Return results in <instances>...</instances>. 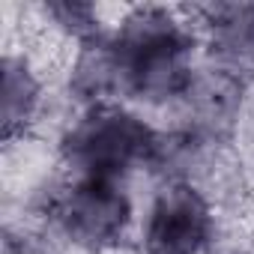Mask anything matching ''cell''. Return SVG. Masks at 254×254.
I'll list each match as a JSON object with an SVG mask.
<instances>
[{"label":"cell","mask_w":254,"mask_h":254,"mask_svg":"<svg viewBox=\"0 0 254 254\" xmlns=\"http://www.w3.org/2000/svg\"><path fill=\"white\" fill-rule=\"evenodd\" d=\"M120 60L123 93L141 102H183L191 78V30L168 9L147 6L123 18L111 36Z\"/></svg>","instance_id":"cell-1"},{"label":"cell","mask_w":254,"mask_h":254,"mask_svg":"<svg viewBox=\"0 0 254 254\" xmlns=\"http://www.w3.org/2000/svg\"><path fill=\"white\" fill-rule=\"evenodd\" d=\"M162 135L153 126L117 105H93L60 141L66 168L75 177L120 180L135 168L156 165Z\"/></svg>","instance_id":"cell-2"},{"label":"cell","mask_w":254,"mask_h":254,"mask_svg":"<svg viewBox=\"0 0 254 254\" xmlns=\"http://www.w3.org/2000/svg\"><path fill=\"white\" fill-rule=\"evenodd\" d=\"M51 221L78 248L105 251L123 242L132 224V200L114 180L75 177L54 200Z\"/></svg>","instance_id":"cell-3"},{"label":"cell","mask_w":254,"mask_h":254,"mask_svg":"<svg viewBox=\"0 0 254 254\" xmlns=\"http://www.w3.org/2000/svg\"><path fill=\"white\" fill-rule=\"evenodd\" d=\"M212 230L215 215L206 194L194 183L168 180L144 221V254H203Z\"/></svg>","instance_id":"cell-4"},{"label":"cell","mask_w":254,"mask_h":254,"mask_svg":"<svg viewBox=\"0 0 254 254\" xmlns=\"http://www.w3.org/2000/svg\"><path fill=\"white\" fill-rule=\"evenodd\" d=\"M200 12L215 66L248 81L254 75V3H215Z\"/></svg>","instance_id":"cell-5"},{"label":"cell","mask_w":254,"mask_h":254,"mask_svg":"<svg viewBox=\"0 0 254 254\" xmlns=\"http://www.w3.org/2000/svg\"><path fill=\"white\" fill-rule=\"evenodd\" d=\"M69 90L75 99L93 105H105L108 96L123 93V78H120V60L114 51L111 36H93L78 45V54L72 60L69 72Z\"/></svg>","instance_id":"cell-6"},{"label":"cell","mask_w":254,"mask_h":254,"mask_svg":"<svg viewBox=\"0 0 254 254\" xmlns=\"http://www.w3.org/2000/svg\"><path fill=\"white\" fill-rule=\"evenodd\" d=\"M42 108V81L27 57L3 60V87H0V114H3V135H24Z\"/></svg>","instance_id":"cell-7"},{"label":"cell","mask_w":254,"mask_h":254,"mask_svg":"<svg viewBox=\"0 0 254 254\" xmlns=\"http://www.w3.org/2000/svg\"><path fill=\"white\" fill-rule=\"evenodd\" d=\"M45 15L54 18L57 27H63L69 36H75L78 42H87L93 36H99V18L96 9L90 3H78V0H60V3H48Z\"/></svg>","instance_id":"cell-8"},{"label":"cell","mask_w":254,"mask_h":254,"mask_svg":"<svg viewBox=\"0 0 254 254\" xmlns=\"http://www.w3.org/2000/svg\"><path fill=\"white\" fill-rule=\"evenodd\" d=\"M233 254H245V251H233Z\"/></svg>","instance_id":"cell-9"}]
</instances>
